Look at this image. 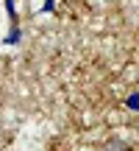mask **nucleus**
<instances>
[{"label":"nucleus","instance_id":"1","mask_svg":"<svg viewBox=\"0 0 139 151\" xmlns=\"http://www.w3.org/2000/svg\"><path fill=\"white\" fill-rule=\"evenodd\" d=\"M106 151H128V146H125L123 140H109V146H106Z\"/></svg>","mask_w":139,"mask_h":151},{"label":"nucleus","instance_id":"2","mask_svg":"<svg viewBox=\"0 0 139 151\" xmlns=\"http://www.w3.org/2000/svg\"><path fill=\"white\" fill-rule=\"evenodd\" d=\"M17 39H20V28H11V34H9V37H6V42H9V45H17Z\"/></svg>","mask_w":139,"mask_h":151},{"label":"nucleus","instance_id":"3","mask_svg":"<svg viewBox=\"0 0 139 151\" xmlns=\"http://www.w3.org/2000/svg\"><path fill=\"white\" fill-rule=\"evenodd\" d=\"M128 106L131 109H139V92H134V95L128 98Z\"/></svg>","mask_w":139,"mask_h":151},{"label":"nucleus","instance_id":"4","mask_svg":"<svg viewBox=\"0 0 139 151\" xmlns=\"http://www.w3.org/2000/svg\"><path fill=\"white\" fill-rule=\"evenodd\" d=\"M3 3H6V9H9V17H11V20H17V14H14V0H3Z\"/></svg>","mask_w":139,"mask_h":151}]
</instances>
